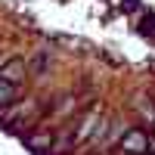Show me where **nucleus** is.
<instances>
[{
  "label": "nucleus",
  "mask_w": 155,
  "mask_h": 155,
  "mask_svg": "<svg viewBox=\"0 0 155 155\" xmlns=\"http://www.w3.org/2000/svg\"><path fill=\"white\" fill-rule=\"evenodd\" d=\"M121 149L127 152V155H146V149H149V137L143 134V130H124L121 134Z\"/></svg>",
  "instance_id": "f257e3e1"
},
{
  "label": "nucleus",
  "mask_w": 155,
  "mask_h": 155,
  "mask_svg": "<svg viewBox=\"0 0 155 155\" xmlns=\"http://www.w3.org/2000/svg\"><path fill=\"white\" fill-rule=\"evenodd\" d=\"M96 127H99V112L93 109V112H90V115H87V118H84L81 124H78V130L68 137V143H84V140H90V134H93Z\"/></svg>",
  "instance_id": "f03ea898"
},
{
  "label": "nucleus",
  "mask_w": 155,
  "mask_h": 155,
  "mask_svg": "<svg viewBox=\"0 0 155 155\" xmlns=\"http://www.w3.org/2000/svg\"><path fill=\"white\" fill-rule=\"evenodd\" d=\"M25 74H28V68H25V62H22V59H9L6 65H0V78H3V81L22 84V81H25Z\"/></svg>",
  "instance_id": "7ed1b4c3"
},
{
  "label": "nucleus",
  "mask_w": 155,
  "mask_h": 155,
  "mask_svg": "<svg viewBox=\"0 0 155 155\" xmlns=\"http://www.w3.org/2000/svg\"><path fill=\"white\" fill-rule=\"evenodd\" d=\"M19 87L22 84H12V81H3L0 78V106H6V102H12L19 96Z\"/></svg>",
  "instance_id": "20e7f679"
}]
</instances>
